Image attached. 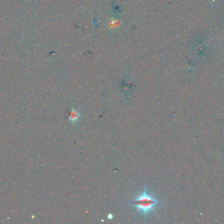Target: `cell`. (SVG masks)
I'll return each mask as SVG.
<instances>
[{"mask_svg":"<svg viewBox=\"0 0 224 224\" xmlns=\"http://www.w3.org/2000/svg\"><path fill=\"white\" fill-rule=\"evenodd\" d=\"M129 204L136 206L138 211L145 217L155 209L157 205V201L154 196L148 194L146 189L144 187V192Z\"/></svg>","mask_w":224,"mask_h":224,"instance_id":"obj_1","label":"cell"},{"mask_svg":"<svg viewBox=\"0 0 224 224\" xmlns=\"http://www.w3.org/2000/svg\"><path fill=\"white\" fill-rule=\"evenodd\" d=\"M79 116H80V114L79 112H78V111L76 109H74V108H72L69 114L68 120L70 122H76L78 119H79Z\"/></svg>","mask_w":224,"mask_h":224,"instance_id":"obj_2","label":"cell"},{"mask_svg":"<svg viewBox=\"0 0 224 224\" xmlns=\"http://www.w3.org/2000/svg\"><path fill=\"white\" fill-rule=\"evenodd\" d=\"M108 217V218H109V219H111L112 218H113V216H112L111 214H110Z\"/></svg>","mask_w":224,"mask_h":224,"instance_id":"obj_3","label":"cell"}]
</instances>
